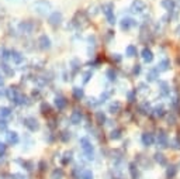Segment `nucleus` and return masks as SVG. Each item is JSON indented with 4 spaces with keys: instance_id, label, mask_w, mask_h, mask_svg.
I'll return each instance as SVG.
<instances>
[{
    "instance_id": "nucleus-1",
    "label": "nucleus",
    "mask_w": 180,
    "mask_h": 179,
    "mask_svg": "<svg viewBox=\"0 0 180 179\" xmlns=\"http://www.w3.org/2000/svg\"><path fill=\"white\" fill-rule=\"evenodd\" d=\"M31 10H33L35 14L41 16V17H46V16L51 14L52 6L49 2H46V0H37V2H34V3L31 4Z\"/></svg>"
},
{
    "instance_id": "nucleus-2",
    "label": "nucleus",
    "mask_w": 180,
    "mask_h": 179,
    "mask_svg": "<svg viewBox=\"0 0 180 179\" xmlns=\"http://www.w3.org/2000/svg\"><path fill=\"white\" fill-rule=\"evenodd\" d=\"M114 7H113V4L111 3H107V4H104L103 6V13H104V16H106V18H107V21L110 23L111 25L113 24H116V16H114Z\"/></svg>"
},
{
    "instance_id": "nucleus-3",
    "label": "nucleus",
    "mask_w": 180,
    "mask_h": 179,
    "mask_svg": "<svg viewBox=\"0 0 180 179\" xmlns=\"http://www.w3.org/2000/svg\"><path fill=\"white\" fill-rule=\"evenodd\" d=\"M80 145H82V149L87 155L89 159H93V152H94V149H93V145L90 144V141L87 138H80Z\"/></svg>"
},
{
    "instance_id": "nucleus-4",
    "label": "nucleus",
    "mask_w": 180,
    "mask_h": 179,
    "mask_svg": "<svg viewBox=\"0 0 180 179\" xmlns=\"http://www.w3.org/2000/svg\"><path fill=\"white\" fill-rule=\"evenodd\" d=\"M130 10H131L132 13H135V14H141V13H143L147 10V4L143 3L142 0H134L131 3Z\"/></svg>"
},
{
    "instance_id": "nucleus-5",
    "label": "nucleus",
    "mask_w": 180,
    "mask_h": 179,
    "mask_svg": "<svg viewBox=\"0 0 180 179\" xmlns=\"http://www.w3.org/2000/svg\"><path fill=\"white\" fill-rule=\"evenodd\" d=\"M48 21L51 25H59L62 23V13L54 11L48 16Z\"/></svg>"
},
{
    "instance_id": "nucleus-6",
    "label": "nucleus",
    "mask_w": 180,
    "mask_h": 179,
    "mask_svg": "<svg viewBox=\"0 0 180 179\" xmlns=\"http://www.w3.org/2000/svg\"><path fill=\"white\" fill-rule=\"evenodd\" d=\"M24 124H25V127H27L28 130H31V131H35V130L40 128V124H38L37 118H34V117L24 118Z\"/></svg>"
},
{
    "instance_id": "nucleus-7",
    "label": "nucleus",
    "mask_w": 180,
    "mask_h": 179,
    "mask_svg": "<svg viewBox=\"0 0 180 179\" xmlns=\"http://www.w3.org/2000/svg\"><path fill=\"white\" fill-rule=\"evenodd\" d=\"M120 25H121V30H130L132 25H135V21L130 17H124L120 23Z\"/></svg>"
},
{
    "instance_id": "nucleus-8",
    "label": "nucleus",
    "mask_w": 180,
    "mask_h": 179,
    "mask_svg": "<svg viewBox=\"0 0 180 179\" xmlns=\"http://www.w3.org/2000/svg\"><path fill=\"white\" fill-rule=\"evenodd\" d=\"M38 44H40V47L42 49H49V48H51V39H49L46 35H41L40 38H38Z\"/></svg>"
},
{
    "instance_id": "nucleus-9",
    "label": "nucleus",
    "mask_w": 180,
    "mask_h": 179,
    "mask_svg": "<svg viewBox=\"0 0 180 179\" xmlns=\"http://www.w3.org/2000/svg\"><path fill=\"white\" fill-rule=\"evenodd\" d=\"M33 30H34V24H33V23H30V21H24V23L20 24V31L24 33V34H31V33H33Z\"/></svg>"
},
{
    "instance_id": "nucleus-10",
    "label": "nucleus",
    "mask_w": 180,
    "mask_h": 179,
    "mask_svg": "<svg viewBox=\"0 0 180 179\" xmlns=\"http://www.w3.org/2000/svg\"><path fill=\"white\" fill-rule=\"evenodd\" d=\"M141 140H142V144L145 147H151L153 144V135L151 133H145V134H142V137H141Z\"/></svg>"
},
{
    "instance_id": "nucleus-11",
    "label": "nucleus",
    "mask_w": 180,
    "mask_h": 179,
    "mask_svg": "<svg viewBox=\"0 0 180 179\" xmlns=\"http://www.w3.org/2000/svg\"><path fill=\"white\" fill-rule=\"evenodd\" d=\"M142 59L145 62H152L153 61V54H152V51H151L149 48H143L142 49Z\"/></svg>"
},
{
    "instance_id": "nucleus-12",
    "label": "nucleus",
    "mask_w": 180,
    "mask_h": 179,
    "mask_svg": "<svg viewBox=\"0 0 180 179\" xmlns=\"http://www.w3.org/2000/svg\"><path fill=\"white\" fill-rule=\"evenodd\" d=\"M160 4H162V7H163V9H166L168 11H173V9L176 7L174 0H162Z\"/></svg>"
},
{
    "instance_id": "nucleus-13",
    "label": "nucleus",
    "mask_w": 180,
    "mask_h": 179,
    "mask_svg": "<svg viewBox=\"0 0 180 179\" xmlns=\"http://www.w3.org/2000/svg\"><path fill=\"white\" fill-rule=\"evenodd\" d=\"M70 122L73 123V124H79L82 122V113L79 110H75L72 114H70Z\"/></svg>"
},
{
    "instance_id": "nucleus-14",
    "label": "nucleus",
    "mask_w": 180,
    "mask_h": 179,
    "mask_svg": "<svg viewBox=\"0 0 180 179\" xmlns=\"http://www.w3.org/2000/svg\"><path fill=\"white\" fill-rule=\"evenodd\" d=\"M7 141H9L10 144H17V143H19V134L15 133V131L9 133V134H7Z\"/></svg>"
},
{
    "instance_id": "nucleus-15",
    "label": "nucleus",
    "mask_w": 180,
    "mask_h": 179,
    "mask_svg": "<svg viewBox=\"0 0 180 179\" xmlns=\"http://www.w3.org/2000/svg\"><path fill=\"white\" fill-rule=\"evenodd\" d=\"M55 104H56V107H58L59 110L65 109V106H66V100H65V97L58 96V97L55 99Z\"/></svg>"
},
{
    "instance_id": "nucleus-16",
    "label": "nucleus",
    "mask_w": 180,
    "mask_h": 179,
    "mask_svg": "<svg viewBox=\"0 0 180 179\" xmlns=\"http://www.w3.org/2000/svg\"><path fill=\"white\" fill-rule=\"evenodd\" d=\"M158 143L160 147H168V137H166L165 133H160L158 137Z\"/></svg>"
},
{
    "instance_id": "nucleus-17",
    "label": "nucleus",
    "mask_w": 180,
    "mask_h": 179,
    "mask_svg": "<svg viewBox=\"0 0 180 179\" xmlns=\"http://www.w3.org/2000/svg\"><path fill=\"white\" fill-rule=\"evenodd\" d=\"M10 55H11V59L15 62V64H20V62L23 61V55L20 54V52L13 51V52H10Z\"/></svg>"
},
{
    "instance_id": "nucleus-18",
    "label": "nucleus",
    "mask_w": 180,
    "mask_h": 179,
    "mask_svg": "<svg viewBox=\"0 0 180 179\" xmlns=\"http://www.w3.org/2000/svg\"><path fill=\"white\" fill-rule=\"evenodd\" d=\"M168 69H169V61L168 59H163L162 62H159L158 72H163V71H168Z\"/></svg>"
},
{
    "instance_id": "nucleus-19",
    "label": "nucleus",
    "mask_w": 180,
    "mask_h": 179,
    "mask_svg": "<svg viewBox=\"0 0 180 179\" xmlns=\"http://www.w3.org/2000/svg\"><path fill=\"white\" fill-rule=\"evenodd\" d=\"M125 52H127V57L132 58L137 55V47L135 45H128L127 47V49H125Z\"/></svg>"
},
{
    "instance_id": "nucleus-20",
    "label": "nucleus",
    "mask_w": 180,
    "mask_h": 179,
    "mask_svg": "<svg viewBox=\"0 0 180 179\" xmlns=\"http://www.w3.org/2000/svg\"><path fill=\"white\" fill-rule=\"evenodd\" d=\"M83 94H85V93H83L82 88H73V96L76 97V99H79V100H80V99L83 97Z\"/></svg>"
},
{
    "instance_id": "nucleus-21",
    "label": "nucleus",
    "mask_w": 180,
    "mask_h": 179,
    "mask_svg": "<svg viewBox=\"0 0 180 179\" xmlns=\"http://www.w3.org/2000/svg\"><path fill=\"white\" fill-rule=\"evenodd\" d=\"M80 178H82V179H93L92 171H89V169L82 171V173H80Z\"/></svg>"
},
{
    "instance_id": "nucleus-22",
    "label": "nucleus",
    "mask_w": 180,
    "mask_h": 179,
    "mask_svg": "<svg viewBox=\"0 0 180 179\" xmlns=\"http://www.w3.org/2000/svg\"><path fill=\"white\" fill-rule=\"evenodd\" d=\"M174 175H176V167L172 165V167H169L168 171H166V176H168V178H173Z\"/></svg>"
},
{
    "instance_id": "nucleus-23",
    "label": "nucleus",
    "mask_w": 180,
    "mask_h": 179,
    "mask_svg": "<svg viewBox=\"0 0 180 179\" xmlns=\"http://www.w3.org/2000/svg\"><path fill=\"white\" fill-rule=\"evenodd\" d=\"M96 117H97V122H99V124H103L104 122H106V116L103 114L101 112H99V113H96Z\"/></svg>"
},
{
    "instance_id": "nucleus-24",
    "label": "nucleus",
    "mask_w": 180,
    "mask_h": 179,
    "mask_svg": "<svg viewBox=\"0 0 180 179\" xmlns=\"http://www.w3.org/2000/svg\"><path fill=\"white\" fill-rule=\"evenodd\" d=\"M0 116H2V117H7V116H10L9 107H0Z\"/></svg>"
},
{
    "instance_id": "nucleus-25",
    "label": "nucleus",
    "mask_w": 180,
    "mask_h": 179,
    "mask_svg": "<svg viewBox=\"0 0 180 179\" xmlns=\"http://www.w3.org/2000/svg\"><path fill=\"white\" fill-rule=\"evenodd\" d=\"M110 137H111V140H118L120 137H121V131H120V130H113Z\"/></svg>"
},
{
    "instance_id": "nucleus-26",
    "label": "nucleus",
    "mask_w": 180,
    "mask_h": 179,
    "mask_svg": "<svg viewBox=\"0 0 180 179\" xmlns=\"http://www.w3.org/2000/svg\"><path fill=\"white\" fill-rule=\"evenodd\" d=\"M62 176H64V172H62L61 169L54 171V173H52V179H61Z\"/></svg>"
},
{
    "instance_id": "nucleus-27",
    "label": "nucleus",
    "mask_w": 180,
    "mask_h": 179,
    "mask_svg": "<svg viewBox=\"0 0 180 179\" xmlns=\"http://www.w3.org/2000/svg\"><path fill=\"white\" fill-rule=\"evenodd\" d=\"M155 159H156V162H159V164H162V165L166 164V159L163 158V155H162V154H156L155 155Z\"/></svg>"
},
{
    "instance_id": "nucleus-28",
    "label": "nucleus",
    "mask_w": 180,
    "mask_h": 179,
    "mask_svg": "<svg viewBox=\"0 0 180 179\" xmlns=\"http://www.w3.org/2000/svg\"><path fill=\"white\" fill-rule=\"evenodd\" d=\"M107 76H108V79H110V80H116V76H117L116 71H114V69H108V71H107Z\"/></svg>"
},
{
    "instance_id": "nucleus-29",
    "label": "nucleus",
    "mask_w": 180,
    "mask_h": 179,
    "mask_svg": "<svg viewBox=\"0 0 180 179\" xmlns=\"http://www.w3.org/2000/svg\"><path fill=\"white\" fill-rule=\"evenodd\" d=\"M120 107H121V104L116 102V103H113V104L110 106V112H111V113H117V110H118Z\"/></svg>"
},
{
    "instance_id": "nucleus-30",
    "label": "nucleus",
    "mask_w": 180,
    "mask_h": 179,
    "mask_svg": "<svg viewBox=\"0 0 180 179\" xmlns=\"http://www.w3.org/2000/svg\"><path fill=\"white\" fill-rule=\"evenodd\" d=\"M130 171H131L132 178H134V179H137V178H138V172H137V171H135V165H134V164H131V165H130Z\"/></svg>"
},
{
    "instance_id": "nucleus-31",
    "label": "nucleus",
    "mask_w": 180,
    "mask_h": 179,
    "mask_svg": "<svg viewBox=\"0 0 180 179\" xmlns=\"http://www.w3.org/2000/svg\"><path fill=\"white\" fill-rule=\"evenodd\" d=\"M156 72H158V69H153V71H151V72H149V75H148V79H149L151 82L156 79Z\"/></svg>"
},
{
    "instance_id": "nucleus-32",
    "label": "nucleus",
    "mask_w": 180,
    "mask_h": 179,
    "mask_svg": "<svg viewBox=\"0 0 180 179\" xmlns=\"http://www.w3.org/2000/svg\"><path fill=\"white\" fill-rule=\"evenodd\" d=\"M155 114L156 116H163V106H156L155 107Z\"/></svg>"
},
{
    "instance_id": "nucleus-33",
    "label": "nucleus",
    "mask_w": 180,
    "mask_h": 179,
    "mask_svg": "<svg viewBox=\"0 0 180 179\" xmlns=\"http://www.w3.org/2000/svg\"><path fill=\"white\" fill-rule=\"evenodd\" d=\"M160 88H162V93L168 94V83H166V82H160Z\"/></svg>"
},
{
    "instance_id": "nucleus-34",
    "label": "nucleus",
    "mask_w": 180,
    "mask_h": 179,
    "mask_svg": "<svg viewBox=\"0 0 180 179\" xmlns=\"http://www.w3.org/2000/svg\"><path fill=\"white\" fill-rule=\"evenodd\" d=\"M4 152H6V144L0 143V155H3Z\"/></svg>"
},
{
    "instance_id": "nucleus-35",
    "label": "nucleus",
    "mask_w": 180,
    "mask_h": 179,
    "mask_svg": "<svg viewBox=\"0 0 180 179\" xmlns=\"http://www.w3.org/2000/svg\"><path fill=\"white\" fill-rule=\"evenodd\" d=\"M9 3H13V4H21V3H24L25 0H7Z\"/></svg>"
},
{
    "instance_id": "nucleus-36",
    "label": "nucleus",
    "mask_w": 180,
    "mask_h": 179,
    "mask_svg": "<svg viewBox=\"0 0 180 179\" xmlns=\"http://www.w3.org/2000/svg\"><path fill=\"white\" fill-rule=\"evenodd\" d=\"M6 127H7V123L4 120H0V130H6Z\"/></svg>"
},
{
    "instance_id": "nucleus-37",
    "label": "nucleus",
    "mask_w": 180,
    "mask_h": 179,
    "mask_svg": "<svg viewBox=\"0 0 180 179\" xmlns=\"http://www.w3.org/2000/svg\"><path fill=\"white\" fill-rule=\"evenodd\" d=\"M90 76H92V72H87V73H85V79H83V82H89V79H90Z\"/></svg>"
},
{
    "instance_id": "nucleus-38",
    "label": "nucleus",
    "mask_w": 180,
    "mask_h": 179,
    "mask_svg": "<svg viewBox=\"0 0 180 179\" xmlns=\"http://www.w3.org/2000/svg\"><path fill=\"white\" fill-rule=\"evenodd\" d=\"M139 72H141V65H135V68H134V73H135V75H138Z\"/></svg>"
},
{
    "instance_id": "nucleus-39",
    "label": "nucleus",
    "mask_w": 180,
    "mask_h": 179,
    "mask_svg": "<svg viewBox=\"0 0 180 179\" xmlns=\"http://www.w3.org/2000/svg\"><path fill=\"white\" fill-rule=\"evenodd\" d=\"M3 83H4V79H3V76H2V75H0V86H2V85H3Z\"/></svg>"
},
{
    "instance_id": "nucleus-40",
    "label": "nucleus",
    "mask_w": 180,
    "mask_h": 179,
    "mask_svg": "<svg viewBox=\"0 0 180 179\" xmlns=\"http://www.w3.org/2000/svg\"><path fill=\"white\" fill-rule=\"evenodd\" d=\"M174 4H176V6L180 9V0H174Z\"/></svg>"
}]
</instances>
